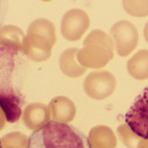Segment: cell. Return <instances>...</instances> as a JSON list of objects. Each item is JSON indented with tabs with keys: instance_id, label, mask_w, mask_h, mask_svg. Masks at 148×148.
<instances>
[{
	"instance_id": "1",
	"label": "cell",
	"mask_w": 148,
	"mask_h": 148,
	"mask_svg": "<svg viewBox=\"0 0 148 148\" xmlns=\"http://www.w3.org/2000/svg\"><path fill=\"white\" fill-rule=\"evenodd\" d=\"M29 65V58L19 45L0 42V108L9 123L22 117Z\"/></svg>"
},
{
	"instance_id": "2",
	"label": "cell",
	"mask_w": 148,
	"mask_h": 148,
	"mask_svg": "<svg viewBox=\"0 0 148 148\" xmlns=\"http://www.w3.org/2000/svg\"><path fill=\"white\" fill-rule=\"evenodd\" d=\"M25 148H91L88 138L68 123L50 121L32 132Z\"/></svg>"
},
{
	"instance_id": "3",
	"label": "cell",
	"mask_w": 148,
	"mask_h": 148,
	"mask_svg": "<svg viewBox=\"0 0 148 148\" xmlns=\"http://www.w3.org/2000/svg\"><path fill=\"white\" fill-rule=\"evenodd\" d=\"M78 60L85 68L101 69L114 58V42L104 31L95 29L84 40Z\"/></svg>"
},
{
	"instance_id": "4",
	"label": "cell",
	"mask_w": 148,
	"mask_h": 148,
	"mask_svg": "<svg viewBox=\"0 0 148 148\" xmlns=\"http://www.w3.org/2000/svg\"><path fill=\"white\" fill-rule=\"evenodd\" d=\"M125 121L136 136L148 140V88L136 98L126 114Z\"/></svg>"
},
{
	"instance_id": "5",
	"label": "cell",
	"mask_w": 148,
	"mask_h": 148,
	"mask_svg": "<svg viewBox=\"0 0 148 148\" xmlns=\"http://www.w3.org/2000/svg\"><path fill=\"white\" fill-rule=\"evenodd\" d=\"M110 34L121 56L130 55L137 47L139 33L136 27L129 21L121 20L115 23L111 28Z\"/></svg>"
},
{
	"instance_id": "6",
	"label": "cell",
	"mask_w": 148,
	"mask_h": 148,
	"mask_svg": "<svg viewBox=\"0 0 148 148\" xmlns=\"http://www.w3.org/2000/svg\"><path fill=\"white\" fill-rule=\"evenodd\" d=\"M116 80L113 74L107 70L90 73L85 79L84 90L94 100L101 101L109 97L114 91Z\"/></svg>"
},
{
	"instance_id": "7",
	"label": "cell",
	"mask_w": 148,
	"mask_h": 148,
	"mask_svg": "<svg viewBox=\"0 0 148 148\" xmlns=\"http://www.w3.org/2000/svg\"><path fill=\"white\" fill-rule=\"evenodd\" d=\"M90 20L82 10L73 9L68 11L62 21V33L70 41L79 40L88 29Z\"/></svg>"
},
{
	"instance_id": "8",
	"label": "cell",
	"mask_w": 148,
	"mask_h": 148,
	"mask_svg": "<svg viewBox=\"0 0 148 148\" xmlns=\"http://www.w3.org/2000/svg\"><path fill=\"white\" fill-rule=\"evenodd\" d=\"M88 140L91 148H115L116 138L113 131L105 126H98L89 132Z\"/></svg>"
},
{
	"instance_id": "9",
	"label": "cell",
	"mask_w": 148,
	"mask_h": 148,
	"mask_svg": "<svg viewBox=\"0 0 148 148\" xmlns=\"http://www.w3.org/2000/svg\"><path fill=\"white\" fill-rule=\"evenodd\" d=\"M127 71L129 75L139 81L148 78V50L140 49L127 62Z\"/></svg>"
},
{
	"instance_id": "10",
	"label": "cell",
	"mask_w": 148,
	"mask_h": 148,
	"mask_svg": "<svg viewBox=\"0 0 148 148\" xmlns=\"http://www.w3.org/2000/svg\"><path fill=\"white\" fill-rule=\"evenodd\" d=\"M122 4L130 16L136 17L148 16V0H122Z\"/></svg>"
},
{
	"instance_id": "11",
	"label": "cell",
	"mask_w": 148,
	"mask_h": 148,
	"mask_svg": "<svg viewBox=\"0 0 148 148\" xmlns=\"http://www.w3.org/2000/svg\"><path fill=\"white\" fill-rule=\"evenodd\" d=\"M9 3L8 0H0V29L5 20L7 12H8Z\"/></svg>"
},
{
	"instance_id": "12",
	"label": "cell",
	"mask_w": 148,
	"mask_h": 148,
	"mask_svg": "<svg viewBox=\"0 0 148 148\" xmlns=\"http://www.w3.org/2000/svg\"><path fill=\"white\" fill-rule=\"evenodd\" d=\"M144 36L146 41L148 42V22L146 23L145 28H144Z\"/></svg>"
},
{
	"instance_id": "13",
	"label": "cell",
	"mask_w": 148,
	"mask_h": 148,
	"mask_svg": "<svg viewBox=\"0 0 148 148\" xmlns=\"http://www.w3.org/2000/svg\"><path fill=\"white\" fill-rule=\"evenodd\" d=\"M0 148H3V145H2V140L0 139Z\"/></svg>"
},
{
	"instance_id": "14",
	"label": "cell",
	"mask_w": 148,
	"mask_h": 148,
	"mask_svg": "<svg viewBox=\"0 0 148 148\" xmlns=\"http://www.w3.org/2000/svg\"><path fill=\"white\" fill-rule=\"evenodd\" d=\"M44 1H49V0H44Z\"/></svg>"
}]
</instances>
